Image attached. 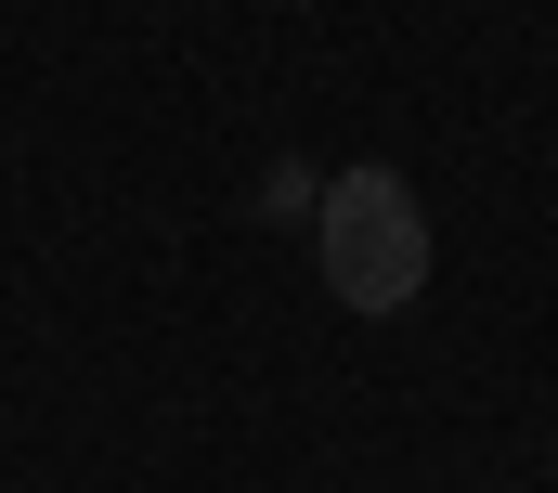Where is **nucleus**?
<instances>
[{"mask_svg":"<svg viewBox=\"0 0 558 493\" xmlns=\"http://www.w3.org/2000/svg\"><path fill=\"white\" fill-rule=\"evenodd\" d=\"M312 195H325V169H312V156H274V169L247 182V208H260V221H312Z\"/></svg>","mask_w":558,"mask_h":493,"instance_id":"f03ea898","label":"nucleus"},{"mask_svg":"<svg viewBox=\"0 0 558 493\" xmlns=\"http://www.w3.org/2000/svg\"><path fill=\"white\" fill-rule=\"evenodd\" d=\"M312 246H325V286H338L364 325L416 312V286H428V208H416L403 169H377V156L325 169V195H312Z\"/></svg>","mask_w":558,"mask_h":493,"instance_id":"f257e3e1","label":"nucleus"}]
</instances>
